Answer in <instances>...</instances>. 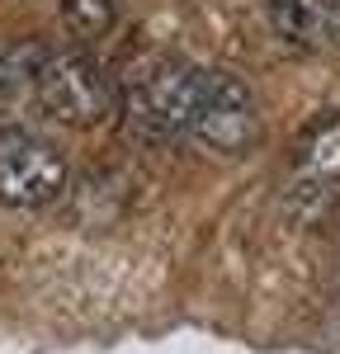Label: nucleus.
Segmentation results:
<instances>
[{
	"label": "nucleus",
	"mask_w": 340,
	"mask_h": 354,
	"mask_svg": "<svg viewBox=\"0 0 340 354\" xmlns=\"http://www.w3.org/2000/svg\"><path fill=\"white\" fill-rule=\"evenodd\" d=\"M24 100L66 123V128H95L118 104V85L104 76V66L81 48H33Z\"/></svg>",
	"instance_id": "1"
},
{
	"label": "nucleus",
	"mask_w": 340,
	"mask_h": 354,
	"mask_svg": "<svg viewBox=\"0 0 340 354\" xmlns=\"http://www.w3.org/2000/svg\"><path fill=\"white\" fill-rule=\"evenodd\" d=\"M203 85H208V66L180 62V57H147L133 66V76L118 90V104L128 113V123L142 137H189L194 133L198 104H203Z\"/></svg>",
	"instance_id": "2"
},
{
	"label": "nucleus",
	"mask_w": 340,
	"mask_h": 354,
	"mask_svg": "<svg viewBox=\"0 0 340 354\" xmlns=\"http://www.w3.org/2000/svg\"><path fill=\"white\" fill-rule=\"evenodd\" d=\"M66 189V156L28 128H0V203L43 208Z\"/></svg>",
	"instance_id": "3"
},
{
	"label": "nucleus",
	"mask_w": 340,
	"mask_h": 354,
	"mask_svg": "<svg viewBox=\"0 0 340 354\" xmlns=\"http://www.w3.org/2000/svg\"><path fill=\"white\" fill-rule=\"evenodd\" d=\"M189 137H198L203 147H213L223 156H241L255 137H260L255 95L236 71H208L203 104H198V118H194V133Z\"/></svg>",
	"instance_id": "4"
},
{
	"label": "nucleus",
	"mask_w": 340,
	"mask_h": 354,
	"mask_svg": "<svg viewBox=\"0 0 340 354\" xmlns=\"http://www.w3.org/2000/svg\"><path fill=\"white\" fill-rule=\"evenodd\" d=\"M340 185V113H326L308 128V137L298 142V156H293V185L288 198L303 218H317L331 194Z\"/></svg>",
	"instance_id": "5"
},
{
	"label": "nucleus",
	"mask_w": 340,
	"mask_h": 354,
	"mask_svg": "<svg viewBox=\"0 0 340 354\" xmlns=\"http://www.w3.org/2000/svg\"><path fill=\"white\" fill-rule=\"evenodd\" d=\"M265 15L270 24L279 28L288 43L312 48L326 38V15H321V0H265Z\"/></svg>",
	"instance_id": "6"
},
{
	"label": "nucleus",
	"mask_w": 340,
	"mask_h": 354,
	"mask_svg": "<svg viewBox=\"0 0 340 354\" xmlns=\"http://www.w3.org/2000/svg\"><path fill=\"white\" fill-rule=\"evenodd\" d=\"M62 19L81 43L104 38L113 28V19H118V0H62Z\"/></svg>",
	"instance_id": "7"
}]
</instances>
